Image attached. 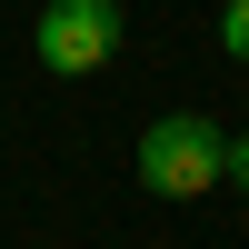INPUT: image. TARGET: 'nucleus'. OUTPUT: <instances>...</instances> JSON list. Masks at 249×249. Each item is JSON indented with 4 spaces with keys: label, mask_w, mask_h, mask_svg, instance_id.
Returning <instances> with one entry per match:
<instances>
[{
    "label": "nucleus",
    "mask_w": 249,
    "mask_h": 249,
    "mask_svg": "<svg viewBox=\"0 0 249 249\" xmlns=\"http://www.w3.org/2000/svg\"><path fill=\"white\" fill-rule=\"evenodd\" d=\"M130 170H140V190H160V199H210L219 179H230V130H219L210 110H160L150 130H140Z\"/></svg>",
    "instance_id": "f257e3e1"
},
{
    "label": "nucleus",
    "mask_w": 249,
    "mask_h": 249,
    "mask_svg": "<svg viewBox=\"0 0 249 249\" xmlns=\"http://www.w3.org/2000/svg\"><path fill=\"white\" fill-rule=\"evenodd\" d=\"M120 30H130L120 0H40L30 60H40L50 80H90V70H110V60H120Z\"/></svg>",
    "instance_id": "f03ea898"
},
{
    "label": "nucleus",
    "mask_w": 249,
    "mask_h": 249,
    "mask_svg": "<svg viewBox=\"0 0 249 249\" xmlns=\"http://www.w3.org/2000/svg\"><path fill=\"white\" fill-rule=\"evenodd\" d=\"M219 50L249 60V0H219Z\"/></svg>",
    "instance_id": "7ed1b4c3"
},
{
    "label": "nucleus",
    "mask_w": 249,
    "mask_h": 249,
    "mask_svg": "<svg viewBox=\"0 0 249 249\" xmlns=\"http://www.w3.org/2000/svg\"><path fill=\"white\" fill-rule=\"evenodd\" d=\"M230 179H239V190H249V130L230 140Z\"/></svg>",
    "instance_id": "20e7f679"
}]
</instances>
